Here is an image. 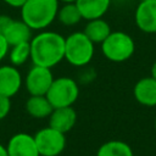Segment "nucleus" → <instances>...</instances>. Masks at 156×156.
<instances>
[{"mask_svg":"<svg viewBox=\"0 0 156 156\" xmlns=\"http://www.w3.org/2000/svg\"><path fill=\"white\" fill-rule=\"evenodd\" d=\"M30 61L35 66L52 68L65 58V38L50 30H43L32 37Z\"/></svg>","mask_w":156,"mask_h":156,"instance_id":"f257e3e1","label":"nucleus"},{"mask_svg":"<svg viewBox=\"0 0 156 156\" xmlns=\"http://www.w3.org/2000/svg\"><path fill=\"white\" fill-rule=\"evenodd\" d=\"M58 0H26L21 10V20L32 30L48 28L56 18Z\"/></svg>","mask_w":156,"mask_h":156,"instance_id":"f03ea898","label":"nucleus"},{"mask_svg":"<svg viewBox=\"0 0 156 156\" xmlns=\"http://www.w3.org/2000/svg\"><path fill=\"white\" fill-rule=\"evenodd\" d=\"M94 51L95 44L83 32H74L65 38V60L74 67L90 63Z\"/></svg>","mask_w":156,"mask_h":156,"instance_id":"7ed1b4c3","label":"nucleus"},{"mask_svg":"<svg viewBox=\"0 0 156 156\" xmlns=\"http://www.w3.org/2000/svg\"><path fill=\"white\" fill-rule=\"evenodd\" d=\"M102 55L112 62H123L129 60L135 51L134 39L126 32H111L100 44Z\"/></svg>","mask_w":156,"mask_h":156,"instance_id":"20e7f679","label":"nucleus"},{"mask_svg":"<svg viewBox=\"0 0 156 156\" xmlns=\"http://www.w3.org/2000/svg\"><path fill=\"white\" fill-rule=\"evenodd\" d=\"M45 95L54 108L73 106L79 96V87L78 83L69 77L54 78Z\"/></svg>","mask_w":156,"mask_h":156,"instance_id":"39448f33","label":"nucleus"},{"mask_svg":"<svg viewBox=\"0 0 156 156\" xmlns=\"http://www.w3.org/2000/svg\"><path fill=\"white\" fill-rule=\"evenodd\" d=\"M39 156H58L66 147V134L48 126L34 134Z\"/></svg>","mask_w":156,"mask_h":156,"instance_id":"423d86ee","label":"nucleus"},{"mask_svg":"<svg viewBox=\"0 0 156 156\" xmlns=\"http://www.w3.org/2000/svg\"><path fill=\"white\" fill-rule=\"evenodd\" d=\"M54 80L51 68L35 66L28 71L24 78V87L29 95H45Z\"/></svg>","mask_w":156,"mask_h":156,"instance_id":"0eeeda50","label":"nucleus"},{"mask_svg":"<svg viewBox=\"0 0 156 156\" xmlns=\"http://www.w3.org/2000/svg\"><path fill=\"white\" fill-rule=\"evenodd\" d=\"M0 32L10 46L32 39V29L22 20H12L7 16H0Z\"/></svg>","mask_w":156,"mask_h":156,"instance_id":"6e6552de","label":"nucleus"},{"mask_svg":"<svg viewBox=\"0 0 156 156\" xmlns=\"http://www.w3.org/2000/svg\"><path fill=\"white\" fill-rule=\"evenodd\" d=\"M136 27L144 33H156V0H140L135 9Z\"/></svg>","mask_w":156,"mask_h":156,"instance_id":"1a4fd4ad","label":"nucleus"},{"mask_svg":"<svg viewBox=\"0 0 156 156\" xmlns=\"http://www.w3.org/2000/svg\"><path fill=\"white\" fill-rule=\"evenodd\" d=\"M9 156H39L34 135L24 132L13 134L6 145Z\"/></svg>","mask_w":156,"mask_h":156,"instance_id":"9d476101","label":"nucleus"},{"mask_svg":"<svg viewBox=\"0 0 156 156\" xmlns=\"http://www.w3.org/2000/svg\"><path fill=\"white\" fill-rule=\"evenodd\" d=\"M23 84L22 76L17 67L12 65L0 66V95L12 98L15 96Z\"/></svg>","mask_w":156,"mask_h":156,"instance_id":"9b49d317","label":"nucleus"},{"mask_svg":"<svg viewBox=\"0 0 156 156\" xmlns=\"http://www.w3.org/2000/svg\"><path fill=\"white\" fill-rule=\"evenodd\" d=\"M77 122V112L73 108V106H66V107H56L52 110L51 115L49 116V126L54 129L68 133Z\"/></svg>","mask_w":156,"mask_h":156,"instance_id":"f8f14e48","label":"nucleus"},{"mask_svg":"<svg viewBox=\"0 0 156 156\" xmlns=\"http://www.w3.org/2000/svg\"><path fill=\"white\" fill-rule=\"evenodd\" d=\"M133 95L143 106H156V79L151 76L139 79L133 88Z\"/></svg>","mask_w":156,"mask_h":156,"instance_id":"ddd939ff","label":"nucleus"},{"mask_svg":"<svg viewBox=\"0 0 156 156\" xmlns=\"http://www.w3.org/2000/svg\"><path fill=\"white\" fill-rule=\"evenodd\" d=\"M76 5L83 20L101 18L110 9L111 0H76Z\"/></svg>","mask_w":156,"mask_h":156,"instance_id":"4468645a","label":"nucleus"},{"mask_svg":"<svg viewBox=\"0 0 156 156\" xmlns=\"http://www.w3.org/2000/svg\"><path fill=\"white\" fill-rule=\"evenodd\" d=\"M54 107L46 95H30L26 101V112L38 119L49 118Z\"/></svg>","mask_w":156,"mask_h":156,"instance_id":"2eb2a0df","label":"nucleus"},{"mask_svg":"<svg viewBox=\"0 0 156 156\" xmlns=\"http://www.w3.org/2000/svg\"><path fill=\"white\" fill-rule=\"evenodd\" d=\"M110 24L101 18H95L88 21L87 26L84 27L83 33L94 43V44H101L111 33Z\"/></svg>","mask_w":156,"mask_h":156,"instance_id":"dca6fc26","label":"nucleus"},{"mask_svg":"<svg viewBox=\"0 0 156 156\" xmlns=\"http://www.w3.org/2000/svg\"><path fill=\"white\" fill-rule=\"evenodd\" d=\"M96 156H134V154L130 145L126 141L108 140L98 149Z\"/></svg>","mask_w":156,"mask_h":156,"instance_id":"f3484780","label":"nucleus"},{"mask_svg":"<svg viewBox=\"0 0 156 156\" xmlns=\"http://www.w3.org/2000/svg\"><path fill=\"white\" fill-rule=\"evenodd\" d=\"M56 18L62 26L72 27L76 26L82 20V15L76 5V2H63L61 7H58Z\"/></svg>","mask_w":156,"mask_h":156,"instance_id":"a211bd4d","label":"nucleus"},{"mask_svg":"<svg viewBox=\"0 0 156 156\" xmlns=\"http://www.w3.org/2000/svg\"><path fill=\"white\" fill-rule=\"evenodd\" d=\"M29 41H24V43H20V44L10 46L9 58H10V62L12 66L20 67V66L24 65L28 60H30V44H29Z\"/></svg>","mask_w":156,"mask_h":156,"instance_id":"6ab92c4d","label":"nucleus"},{"mask_svg":"<svg viewBox=\"0 0 156 156\" xmlns=\"http://www.w3.org/2000/svg\"><path fill=\"white\" fill-rule=\"evenodd\" d=\"M11 111V98L0 95V121L6 118Z\"/></svg>","mask_w":156,"mask_h":156,"instance_id":"aec40b11","label":"nucleus"},{"mask_svg":"<svg viewBox=\"0 0 156 156\" xmlns=\"http://www.w3.org/2000/svg\"><path fill=\"white\" fill-rule=\"evenodd\" d=\"M9 50H10V45L6 41V39L2 35V33L0 32V62L9 55Z\"/></svg>","mask_w":156,"mask_h":156,"instance_id":"412c9836","label":"nucleus"},{"mask_svg":"<svg viewBox=\"0 0 156 156\" xmlns=\"http://www.w3.org/2000/svg\"><path fill=\"white\" fill-rule=\"evenodd\" d=\"M5 4H7L9 6L11 7H15V9H21L22 5L26 2V0H2Z\"/></svg>","mask_w":156,"mask_h":156,"instance_id":"4be33fe9","label":"nucleus"},{"mask_svg":"<svg viewBox=\"0 0 156 156\" xmlns=\"http://www.w3.org/2000/svg\"><path fill=\"white\" fill-rule=\"evenodd\" d=\"M0 156H9L7 149H6V146H4L2 144H0Z\"/></svg>","mask_w":156,"mask_h":156,"instance_id":"5701e85b","label":"nucleus"},{"mask_svg":"<svg viewBox=\"0 0 156 156\" xmlns=\"http://www.w3.org/2000/svg\"><path fill=\"white\" fill-rule=\"evenodd\" d=\"M151 77L154 78V79H156V61L152 63V66H151Z\"/></svg>","mask_w":156,"mask_h":156,"instance_id":"b1692460","label":"nucleus"},{"mask_svg":"<svg viewBox=\"0 0 156 156\" xmlns=\"http://www.w3.org/2000/svg\"><path fill=\"white\" fill-rule=\"evenodd\" d=\"M61 2H76V0H58Z\"/></svg>","mask_w":156,"mask_h":156,"instance_id":"393cba45","label":"nucleus"},{"mask_svg":"<svg viewBox=\"0 0 156 156\" xmlns=\"http://www.w3.org/2000/svg\"><path fill=\"white\" fill-rule=\"evenodd\" d=\"M155 132H156V118H155Z\"/></svg>","mask_w":156,"mask_h":156,"instance_id":"a878e982","label":"nucleus"}]
</instances>
